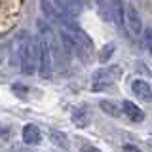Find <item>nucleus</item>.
Instances as JSON below:
<instances>
[{"mask_svg": "<svg viewBox=\"0 0 152 152\" xmlns=\"http://www.w3.org/2000/svg\"><path fill=\"white\" fill-rule=\"evenodd\" d=\"M50 139H51V142H53V145L61 146V148H69V141H66V135H65V133L51 129V131H50Z\"/></svg>", "mask_w": 152, "mask_h": 152, "instance_id": "f8f14e48", "label": "nucleus"}, {"mask_svg": "<svg viewBox=\"0 0 152 152\" xmlns=\"http://www.w3.org/2000/svg\"><path fill=\"white\" fill-rule=\"evenodd\" d=\"M42 139V133L38 129V126L34 124H27L25 127H23V141L27 142V145H38Z\"/></svg>", "mask_w": 152, "mask_h": 152, "instance_id": "6e6552de", "label": "nucleus"}, {"mask_svg": "<svg viewBox=\"0 0 152 152\" xmlns=\"http://www.w3.org/2000/svg\"><path fill=\"white\" fill-rule=\"evenodd\" d=\"M74 2H78V4H82V6H84V4H86V0H74Z\"/></svg>", "mask_w": 152, "mask_h": 152, "instance_id": "aec40b11", "label": "nucleus"}, {"mask_svg": "<svg viewBox=\"0 0 152 152\" xmlns=\"http://www.w3.org/2000/svg\"><path fill=\"white\" fill-rule=\"evenodd\" d=\"M53 4H55V6L59 8V10H61V12H63L69 19L76 17L80 12H82V4L74 2V0H53Z\"/></svg>", "mask_w": 152, "mask_h": 152, "instance_id": "423d86ee", "label": "nucleus"}, {"mask_svg": "<svg viewBox=\"0 0 152 152\" xmlns=\"http://www.w3.org/2000/svg\"><path fill=\"white\" fill-rule=\"evenodd\" d=\"M70 118H72V124L76 127H86L89 124V110L86 107H76L70 114Z\"/></svg>", "mask_w": 152, "mask_h": 152, "instance_id": "1a4fd4ad", "label": "nucleus"}, {"mask_svg": "<svg viewBox=\"0 0 152 152\" xmlns=\"http://www.w3.org/2000/svg\"><path fill=\"white\" fill-rule=\"evenodd\" d=\"M2 61H4V51L0 50V65H2Z\"/></svg>", "mask_w": 152, "mask_h": 152, "instance_id": "6ab92c4d", "label": "nucleus"}, {"mask_svg": "<svg viewBox=\"0 0 152 152\" xmlns=\"http://www.w3.org/2000/svg\"><path fill=\"white\" fill-rule=\"evenodd\" d=\"M13 61L19 63L23 74L31 76L38 69V38H32L27 32H19L13 38Z\"/></svg>", "mask_w": 152, "mask_h": 152, "instance_id": "f257e3e1", "label": "nucleus"}, {"mask_svg": "<svg viewBox=\"0 0 152 152\" xmlns=\"http://www.w3.org/2000/svg\"><path fill=\"white\" fill-rule=\"evenodd\" d=\"M122 110L126 112V116L129 118V120H133V122H142V120H145V114H142V110L137 107V104H133L131 101H124Z\"/></svg>", "mask_w": 152, "mask_h": 152, "instance_id": "9d476101", "label": "nucleus"}, {"mask_svg": "<svg viewBox=\"0 0 152 152\" xmlns=\"http://www.w3.org/2000/svg\"><path fill=\"white\" fill-rule=\"evenodd\" d=\"M145 46H146V50L152 53V28H146L145 31Z\"/></svg>", "mask_w": 152, "mask_h": 152, "instance_id": "2eb2a0df", "label": "nucleus"}, {"mask_svg": "<svg viewBox=\"0 0 152 152\" xmlns=\"http://www.w3.org/2000/svg\"><path fill=\"white\" fill-rule=\"evenodd\" d=\"M13 91H15L19 97H23V99L27 97V88H25V86H21V84H13Z\"/></svg>", "mask_w": 152, "mask_h": 152, "instance_id": "dca6fc26", "label": "nucleus"}, {"mask_svg": "<svg viewBox=\"0 0 152 152\" xmlns=\"http://www.w3.org/2000/svg\"><path fill=\"white\" fill-rule=\"evenodd\" d=\"M38 72L42 78H50L53 72V61H51L50 48L42 36H38Z\"/></svg>", "mask_w": 152, "mask_h": 152, "instance_id": "7ed1b4c3", "label": "nucleus"}, {"mask_svg": "<svg viewBox=\"0 0 152 152\" xmlns=\"http://www.w3.org/2000/svg\"><path fill=\"white\" fill-rule=\"evenodd\" d=\"M131 89H133V93H135L141 101H152V88L146 82L135 80V82L131 84Z\"/></svg>", "mask_w": 152, "mask_h": 152, "instance_id": "0eeeda50", "label": "nucleus"}, {"mask_svg": "<svg viewBox=\"0 0 152 152\" xmlns=\"http://www.w3.org/2000/svg\"><path fill=\"white\" fill-rule=\"evenodd\" d=\"M40 12H42V15H44L50 23H55V25H65V23H70L72 19H69L65 15L63 12H61L59 8L55 6L51 0H40Z\"/></svg>", "mask_w": 152, "mask_h": 152, "instance_id": "20e7f679", "label": "nucleus"}, {"mask_svg": "<svg viewBox=\"0 0 152 152\" xmlns=\"http://www.w3.org/2000/svg\"><path fill=\"white\" fill-rule=\"evenodd\" d=\"M124 25H126L127 32H129L131 36H139L142 32V23H141L139 12L135 10L133 4H127L126 10H124Z\"/></svg>", "mask_w": 152, "mask_h": 152, "instance_id": "39448f33", "label": "nucleus"}, {"mask_svg": "<svg viewBox=\"0 0 152 152\" xmlns=\"http://www.w3.org/2000/svg\"><path fill=\"white\" fill-rule=\"evenodd\" d=\"M112 53H114V44H107L101 50V53H99V61H101V63H108V59H110Z\"/></svg>", "mask_w": 152, "mask_h": 152, "instance_id": "4468645a", "label": "nucleus"}, {"mask_svg": "<svg viewBox=\"0 0 152 152\" xmlns=\"http://www.w3.org/2000/svg\"><path fill=\"white\" fill-rule=\"evenodd\" d=\"M0 137H2V139H6V137H8V127H4L2 124H0Z\"/></svg>", "mask_w": 152, "mask_h": 152, "instance_id": "f3484780", "label": "nucleus"}, {"mask_svg": "<svg viewBox=\"0 0 152 152\" xmlns=\"http://www.w3.org/2000/svg\"><path fill=\"white\" fill-rule=\"evenodd\" d=\"M110 6H112V17L116 19L118 25H124V0H110Z\"/></svg>", "mask_w": 152, "mask_h": 152, "instance_id": "9b49d317", "label": "nucleus"}, {"mask_svg": "<svg viewBox=\"0 0 152 152\" xmlns=\"http://www.w3.org/2000/svg\"><path fill=\"white\" fill-rule=\"evenodd\" d=\"M99 107H101L107 114H110V116H120V108H118L114 103H110V101H101Z\"/></svg>", "mask_w": 152, "mask_h": 152, "instance_id": "ddd939ff", "label": "nucleus"}, {"mask_svg": "<svg viewBox=\"0 0 152 152\" xmlns=\"http://www.w3.org/2000/svg\"><path fill=\"white\" fill-rule=\"evenodd\" d=\"M122 69L118 65H110V66H104V69H99L93 72V89H104L108 88L114 80L120 76Z\"/></svg>", "mask_w": 152, "mask_h": 152, "instance_id": "f03ea898", "label": "nucleus"}, {"mask_svg": "<svg viewBox=\"0 0 152 152\" xmlns=\"http://www.w3.org/2000/svg\"><path fill=\"white\" fill-rule=\"evenodd\" d=\"M124 148H126V150H139V148H137V146H133V145H126V146H124Z\"/></svg>", "mask_w": 152, "mask_h": 152, "instance_id": "a211bd4d", "label": "nucleus"}]
</instances>
